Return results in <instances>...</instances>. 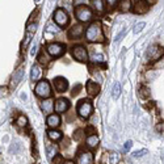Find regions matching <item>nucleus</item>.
Returning <instances> with one entry per match:
<instances>
[{"label":"nucleus","instance_id":"obj_1","mask_svg":"<svg viewBox=\"0 0 164 164\" xmlns=\"http://www.w3.org/2000/svg\"><path fill=\"white\" fill-rule=\"evenodd\" d=\"M86 37L87 41L89 42H104V34H102V28L100 22H92L88 26L87 32H86Z\"/></svg>","mask_w":164,"mask_h":164},{"label":"nucleus","instance_id":"obj_2","mask_svg":"<svg viewBox=\"0 0 164 164\" xmlns=\"http://www.w3.org/2000/svg\"><path fill=\"white\" fill-rule=\"evenodd\" d=\"M36 95L41 99H47L51 96V86L47 80H41L38 81V84L34 88Z\"/></svg>","mask_w":164,"mask_h":164},{"label":"nucleus","instance_id":"obj_3","mask_svg":"<svg viewBox=\"0 0 164 164\" xmlns=\"http://www.w3.org/2000/svg\"><path fill=\"white\" fill-rule=\"evenodd\" d=\"M75 16L81 22H87V21L92 20L93 13L91 11V8L87 7V5H79V7H76V9H75Z\"/></svg>","mask_w":164,"mask_h":164},{"label":"nucleus","instance_id":"obj_4","mask_svg":"<svg viewBox=\"0 0 164 164\" xmlns=\"http://www.w3.org/2000/svg\"><path fill=\"white\" fill-rule=\"evenodd\" d=\"M71 54L75 59L79 60V62H87L88 60V51H87V49L84 46H81V45L72 46Z\"/></svg>","mask_w":164,"mask_h":164},{"label":"nucleus","instance_id":"obj_5","mask_svg":"<svg viewBox=\"0 0 164 164\" xmlns=\"http://www.w3.org/2000/svg\"><path fill=\"white\" fill-rule=\"evenodd\" d=\"M92 104H91L88 100H81L78 105V114L80 116L81 118H88L92 114Z\"/></svg>","mask_w":164,"mask_h":164},{"label":"nucleus","instance_id":"obj_6","mask_svg":"<svg viewBox=\"0 0 164 164\" xmlns=\"http://www.w3.org/2000/svg\"><path fill=\"white\" fill-rule=\"evenodd\" d=\"M54 21H55V24H58L60 28L66 26L68 24V15H67V12H66L65 9H62V8L55 9V12H54Z\"/></svg>","mask_w":164,"mask_h":164},{"label":"nucleus","instance_id":"obj_7","mask_svg":"<svg viewBox=\"0 0 164 164\" xmlns=\"http://www.w3.org/2000/svg\"><path fill=\"white\" fill-rule=\"evenodd\" d=\"M46 50H47V53L50 54V57H54V58L62 57L63 54H65V46H63L62 44H57V42L47 45Z\"/></svg>","mask_w":164,"mask_h":164},{"label":"nucleus","instance_id":"obj_8","mask_svg":"<svg viewBox=\"0 0 164 164\" xmlns=\"http://www.w3.org/2000/svg\"><path fill=\"white\" fill-rule=\"evenodd\" d=\"M121 160V155L118 152H105L101 156V164H118Z\"/></svg>","mask_w":164,"mask_h":164},{"label":"nucleus","instance_id":"obj_9","mask_svg":"<svg viewBox=\"0 0 164 164\" xmlns=\"http://www.w3.org/2000/svg\"><path fill=\"white\" fill-rule=\"evenodd\" d=\"M36 32H37V22L34 24H29L28 28H26V32H25V38H24V42H22V47H28L30 41L33 39V37H34Z\"/></svg>","mask_w":164,"mask_h":164},{"label":"nucleus","instance_id":"obj_10","mask_svg":"<svg viewBox=\"0 0 164 164\" xmlns=\"http://www.w3.org/2000/svg\"><path fill=\"white\" fill-rule=\"evenodd\" d=\"M53 86H54V88H55L57 92L63 93V92H66V91H67V88H68V81L66 80L65 78L58 76V78H55V79L53 80Z\"/></svg>","mask_w":164,"mask_h":164},{"label":"nucleus","instance_id":"obj_11","mask_svg":"<svg viewBox=\"0 0 164 164\" xmlns=\"http://www.w3.org/2000/svg\"><path fill=\"white\" fill-rule=\"evenodd\" d=\"M76 164H93V154L91 151H80L78 155Z\"/></svg>","mask_w":164,"mask_h":164},{"label":"nucleus","instance_id":"obj_12","mask_svg":"<svg viewBox=\"0 0 164 164\" xmlns=\"http://www.w3.org/2000/svg\"><path fill=\"white\" fill-rule=\"evenodd\" d=\"M163 54H164V49L157 46V45H154V46H151L148 49L147 55H148V59L150 60H156V59H159Z\"/></svg>","mask_w":164,"mask_h":164},{"label":"nucleus","instance_id":"obj_13","mask_svg":"<svg viewBox=\"0 0 164 164\" xmlns=\"http://www.w3.org/2000/svg\"><path fill=\"white\" fill-rule=\"evenodd\" d=\"M84 33V26L78 24V25H74L72 28H70L68 30V38L70 39H76V38H80Z\"/></svg>","mask_w":164,"mask_h":164},{"label":"nucleus","instance_id":"obj_14","mask_svg":"<svg viewBox=\"0 0 164 164\" xmlns=\"http://www.w3.org/2000/svg\"><path fill=\"white\" fill-rule=\"evenodd\" d=\"M68 108H70V101L67 99H58L55 105H54V109H55L57 113H65Z\"/></svg>","mask_w":164,"mask_h":164},{"label":"nucleus","instance_id":"obj_15","mask_svg":"<svg viewBox=\"0 0 164 164\" xmlns=\"http://www.w3.org/2000/svg\"><path fill=\"white\" fill-rule=\"evenodd\" d=\"M133 11H134V13H136V15H143L148 11V4L144 0H138L134 4V7H133Z\"/></svg>","mask_w":164,"mask_h":164},{"label":"nucleus","instance_id":"obj_16","mask_svg":"<svg viewBox=\"0 0 164 164\" xmlns=\"http://www.w3.org/2000/svg\"><path fill=\"white\" fill-rule=\"evenodd\" d=\"M87 92H88V95L89 96H97L99 95V92H100V84H97L96 81H93V80H89L87 83Z\"/></svg>","mask_w":164,"mask_h":164},{"label":"nucleus","instance_id":"obj_17","mask_svg":"<svg viewBox=\"0 0 164 164\" xmlns=\"http://www.w3.org/2000/svg\"><path fill=\"white\" fill-rule=\"evenodd\" d=\"M46 123H47L49 127H51V129L58 127L60 125V117H59V114H50V116L47 117V120H46Z\"/></svg>","mask_w":164,"mask_h":164},{"label":"nucleus","instance_id":"obj_18","mask_svg":"<svg viewBox=\"0 0 164 164\" xmlns=\"http://www.w3.org/2000/svg\"><path fill=\"white\" fill-rule=\"evenodd\" d=\"M41 75H42L41 67H39L38 65H33L32 66V70H30V79H32L33 81H37V80H39Z\"/></svg>","mask_w":164,"mask_h":164},{"label":"nucleus","instance_id":"obj_19","mask_svg":"<svg viewBox=\"0 0 164 164\" xmlns=\"http://www.w3.org/2000/svg\"><path fill=\"white\" fill-rule=\"evenodd\" d=\"M24 78V68H19L16 71V74L13 75V78H12L11 80V88H15L17 86V84L21 81V79Z\"/></svg>","mask_w":164,"mask_h":164},{"label":"nucleus","instance_id":"obj_20","mask_svg":"<svg viewBox=\"0 0 164 164\" xmlns=\"http://www.w3.org/2000/svg\"><path fill=\"white\" fill-rule=\"evenodd\" d=\"M46 154H47L49 159H54V157L58 155V147H57V144L47 143L46 144Z\"/></svg>","mask_w":164,"mask_h":164},{"label":"nucleus","instance_id":"obj_21","mask_svg":"<svg viewBox=\"0 0 164 164\" xmlns=\"http://www.w3.org/2000/svg\"><path fill=\"white\" fill-rule=\"evenodd\" d=\"M41 108H42V110H44L45 113H50V112H53V109H54V102H53V100L47 99V100H45V101H42Z\"/></svg>","mask_w":164,"mask_h":164},{"label":"nucleus","instance_id":"obj_22","mask_svg":"<svg viewBox=\"0 0 164 164\" xmlns=\"http://www.w3.org/2000/svg\"><path fill=\"white\" fill-rule=\"evenodd\" d=\"M87 146L89 148H96L99 146V136L96 134H91L87 138Z\"/></svg>","mask_w":164,"mask_h":164},{"label":"nucleus","instance_id":"obj_23","mask_svg":"<svg viewBox=\"0 0 164 164\" xmlns=\"http://www.w3.org/2000/svg\"><path fill=\"white\" fill-rule=\"evenodd\" d=\"M91 3H92V7L95 8L99 13H102V12L105 11V3H104V0H91Z\"/></svg>","mask_w":164,"mask_h":164},{"label":"nucleus","instance_id":"obj_24","mask_svg":"<svg viewBox=\"0 0 164 164\" xmlns=\"http://www.w3.org/2000/svg\"><path fill=\"white\" fill-rule=\"evenodd\" d=\"M47 136L51 141H60L62 139V133L55 129H50V130H47Z\"/></svg>","mask_w":164,"mask_h":164},{"label":"nucleus","instance_id":"obj_25","mask_svg":"<svg viewBox=\"0 0 164 164\" xmlns=\"http://www.w3.org/2000/svg\"><path fill=\"white\" fill-rule=\"evenodd\" d=\"M118 8H120L121 12H129L131 9V1L130 0H121Z\"/></svg>","mask_w":164,"mask_h":164},{"label":"nucleus","instance_id":"obj_26","mask_svg":"<svg viewBox=\"0 0 164 164\" xmlns=\"http://www.w3.org/2000/svg\"><path fill=\"white\" fill-rule=\"evenodd\" d=\"M38 62L41 63V65H47V63L50 62V54L42 51V53L38 55Z\"/></svg>","mask_w":164,"mask_h":164},{"label":"nucleus","instance_id":"obj_27","mask_svg":"<svg viewBox=\"0 0 164 164\" xmlns=\"http://www.w3.org/2000/svg\"><path fill=\"white\" fill-rule=\"evenodd\" d=\"M121 95V84L120 83H114L113 86V91H112V96H113L114 100H117Z\"/></svg>","mask_w":164,"mask_h":164},{"label":"nucleus","instance_id":"obj_28","mask_svg":"<svg viewBox=\"0 0 164 164\" xmlns=\"http://www.w3.org/2000/svg\"><path fill=\"white\" fill-rule=\"evenodd\" d=\"M16 123H17V126H20V127H26L28 126V120L24 116H19V118L16 120Z\"/></svg>","mask_w":164,"mask_h":164},{"label":"nucleus","instance_id":"obj_29","mask_svg":"<svg viewBox=\"0 0 164 164\" xmlns=\"http://www.w3.org/2000/svg\"><path fill=\"white\" fill-rule=\"evenodd\" d=\"M139 96H141L142 99H147V97H150V91H148V88L142 87L141 91H139Z\"/></svg>","mask_w":164,"mask_h":164},{"label":"nucleus","instance_id":"obj_30","mask_svg":"<svg viewBox=\"0 0 164 164\" xmlns=\"http://www.w3.org/2000/svg\"><path fill=\"white\" fill-rule=\"evenodd\" d=\"M146 154H147V150L143 148V150H141V151H135V152H133V157H142V156H144Z\"/></svg>","mask_w":164,"mask_h":164},{"label":"nucleus","instance_id":"obj_31","mask_svg":"<svg viewBox=\"0 0 164 164\" xmlns=\"http://www.w3.org/2000/svg\"><path fill=\"white\" fill-rule=\"evenodd\" d=\"M65 163H66L65 159H63L60 155H57V156L53 159V164H65Z\"/></svg>","mask_w":164,"mask_h":164},{"label":"nucleus","instance_id":"obj_32","mask_svg":"<svg viewBox=\"0 0 164 164\" xmlns=\"http://www.w3.org/2000/svg\"><path fill=\"white\" fill-rule=\"evenodd\" d=\"M144 25H146L144 22H139V24H136V25L134 26V33H135V34H138V33L144 28Z\"/></svg>","mask_w":164,"mask_h":164},{"label":"nucleus","instance_id":"obj_33","mask_svg":"<svg viewBox=\"0 0 164 164\" xmlns=\"http://www.w3.org/2000/svg\"><path fill=\"white\" fill-rule=\"evenodd\" d=\"M84 135V133L81 131V130H78V131H75V134H74V138L75 139H78V141H80L81 139V136Z\"/></svg>","mask_w":164,"mask_h":164},{"label":"nucleus","instance_id":"obj_34","mask_svg":"<svg viewBox=\"0 0 164 164\" xmlns=\"http://www.w3.org/2000/svg\"><path fill=\"white\" fill-rule=\"evenodd\" d=\"M102 58H104V57H102L101 54H100V55H93V60H95V62H101Z\"/></svg>","mask_w":164,"mask_h":164},{"label":"nucleus","instance_id":"obj_35","mask_svg":"<svg viewBox=\"0 0 164 164\" xmlns=\"http://www.w3.org/2000/svg\"><path fill=\"white\" fill-rule=\"evenodd\" d=\"M80 88H81L80 86H76V87H74V91H72V95H74V96H75V95H78V93L80 92Z\"/></svg>","mask_w":164,"mask_h":164},{"label":"nucleus","instance_id":"obj_36","mask_svg":"<svg viewBox=\"0 0 164 164\" xmlns=\"http://www.w3.org/2000/svg\"><path fill=\"white\" fill-rule=\"evenodd\" d=\"M133 147V142L131 141H127L125 143V150H130V148Z\"/></svg>","mask_w":164,"mask_h":164},{"label":"nucleus","instance_id":"obj_37","mask_svg":"<svg viewBox=\"0 0 164 164\" xmlns=\"http://www.w3.org/2000/svg\"><path fill=\"white\" fill-rule=\"evenodd\" d=\"M123 34H125V29H123V30H122V32H121V33H120V34H118V36H117V37H116V39H114V41H116V42H118V41H120V39H121V38H122V36H123Z\"/></svg>","mask_w":164,"mask_h":164},{"label":"nucleus","instance_id":"obj_38","mask_svg":"<svg viewBox=\"0 0 164 164\" xmlns=\"http://www.w3.org/2000/svg\"><path fill=\"white\" fill-rule=\"evenodd\" d=\"M156 130H157V131H162V130L164 131V123H160V125H157L156 126Z\"/></svg>","mask_w":164,"mask_h":164},{"label":"nucleus","instance_id":"obj_39","mask_svg":"<svg viewBox=\"0 0 164 164\" xmlns=\"http://www.w3.org/2000/svg\"><path fill=\"white\" fill-rule=\"evenodd\" d=\"M106 1H108L109 5H114V4H116V3L118 1V0H106Z\"/></svg>","mask_w":164,"mask_h":164},{"label":"nucleus","instance_id":"obj_40","mask_svg":"<svg viewBox=\"0 0 164 164\" xmlns=\"http://www.w3.org/2000/svg\"><path fill=\"white\" fill-rule=\"evenodd\" d=\"M146 3H147L148 5H152V4H155V1H156V0H144Z\"/></svg>","mask_w":164,"mask_h":164},{"label":"nucleus","instance_id":"obj_41","mask_svg":"<svg viewBox=\"0 0 164 164\" xmlns=\"http://www.w3.org/2000/svg\"><path fill=\"white\" fill-rule=\"evenodd\" d=\"M36 51H37V46H34V47L32 49V51H30V54H32V55H34V54H36Z\"/></svg>","mask_w":164,"mask_h":164},{"label":"nucleus","instance_id":"obj_42","mask_svg":"<svg viewBox=\"0 0 164 164\" xmlns=\"http://www.w3.org/2000/svg\"><path fill=\"white\" fill-rule=\"evenodd\" d=\"M65 164H75V163H72V162H66Z\"/></svg>","mask_w":164,"mask_h":164},{"label":"nucleus","instance_id":"obj_43","mask_svg":"<svg viewBox=\"0 0 164 164\" xmlns=\"http://www.w3.org/2000/svg\"><path fill=\"white\" fill-rule=\"evenodd\" d=\"M34 1H36V3H39V1H41V0H34Z\"/></svg>","mask_w":164,"mask_h":164}]
</instances>
